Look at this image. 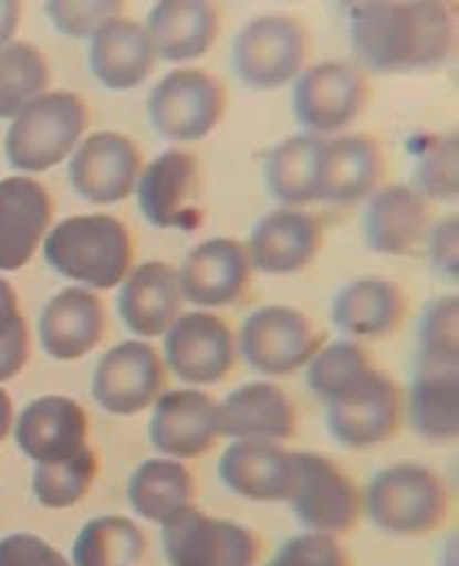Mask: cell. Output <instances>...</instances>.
<instances>
[{"mask_svg": "<svg viewBox=\"0 0 459 566\" xmlns=\"http://www.w3.org/2000/svg\"><path fill=\"white\" fill-rule=\"evenodd\" d=\"M127 503L147 523L166 525L197 503V481L182 462L147 459L127 481Z\"/></svg>", "mask_w": 459, "mask_h": 566, "instance_id": "1f68e13d", "label": "cell"}, {"mask_svg": "<svg viewBox=\"0 0 459 566\" xmlns=\"http://www.w3.org/2000/svg\"><path fill=\"white\" fill-rule=\"evenodd\" d=\"M164 357L147 340H127L97 359L92 396L100 409L116 418L147 412L164 396Z\"/></svg>", "mask_w": 459, "mask_h": 566, "instance_id": "4fadbf2b", "label": "cell"}, {"mask_svg": "<svg viewBox=\"0 0 459 566\" xmlns=\"http://www.w3.org/2000/svg\"><path fill=\"white\" fill-rule=\"evenodd\" d=\"M265 566H352V558L335 536L302 531V534L282 542L280 551L269 558Z\"/></svg>", "mask_w": 459, "mask_h": 566, "instance_id": "ab89813d", "label": "cell"}, {"mask_svg": "<svg viewBox=\"0 0 459 566\" xmlns=\"http://www.w3.org/2000/svg\"><path fill=\"white\" fill-rule=\"evenodd\" d=\"M409 186L431 205L459 199V136L453 130L429 133L415 142L413 182Z\"/></svg>", "mask_w": 459, "mask_h": 566, "instance_id": "d590c367", "label": "cell"}, {"mask_svg": "<svg viewBox=\"0 0 459 566\" xmlns=\"http://www.w3.org/2000/svg\"><path fill=\"white\" fill-rule=\"evenodd\" d=\"M50 64L31 42L11 39L0 48V119H14L28 103L50 92Z\"/></svg>", "mask_w": 459, "mask_h": 566, "instance_id": "e575fe53", "label": "cell"}, {"mask_svg": "<svg viewBox=\"0 0 459 566\" xmlns=\"http://www.w3.org/2000/svg\"><path fill=\"white\" fill-rule=\"evenodd\" d=\"M326 138L299 133L265 155L263 180L280 208H307L321 197V158Z\"/></svg>", "mask_w": 459, "mask_h": 566, "instance_id": "4dcf8cb0", "label": "cell"}, {"mask_svg": "<svg viewBox=\"0 0 459 566\" xmlns=\"http://www.w3.org/2000/svg\"><path fill=\"white\" fill-rule=\"evenodd\" d=\"M407 310V296L396 282L359 276L343 285L332 298V324L343 340H382L401 329Z\"/></svg>", "mask_w": 459, "mask_h": 566, "instance_id": "d4e9b609", "label": "cell"}, {"mask_svg": "<svg viewBox=\"0 0 459 566\" xmlns=\"http://www.w3.org/2000/svg\"><path fill=\"white\" fill-rule=\"evenodd\" d=\"M22 22V0H0V48L17 36Z\"/></svg>", "mask_w": 459, "mask_h": 566, "instance_id": "f6af8a7d", "label": "cell"}, {"mask_svg": "<svg viewBox=\"0 0 459 566\" xmlns=\"http://www.w3.org/2000/svg\"><path fill=\"white\" fill-rule=\"evenodd\" d=\"M348 44L363 72H437L457 44V6L453 0H376L348 14Z\"/></svg>", "mask_w": 459, "mask_h": 566, "instance_id": "6da1fadb", "label": "cell"}, {"mask_svg": "<svg viewBox=\"0 0 459 566\" xmlns=\"http://www.w3.org/2000/svg\"><path fill=\"white\" fill-rule=\"evenodd\" d=\"M219 481L243 501L288 503L293 484V451L280 442H230L219 459Z\"/></svg>", "mask_w": 459, "mask_h": 566, "instance_id": "4316f807", "label": "cell"}, {"mask_svg": "<svg viewBox=\"0 0 459 566\" xmlns=\"http://www.w3.org/2000/svg\"><path fill=\"white\" fill-rule=\"evenodd\" d=\"M182 298L197 310L230 307L241 302L252 282L247 247L236 238H208L186 254L177 269Z\"/></svg>", "mask_w": 459, "mask_h": 566, "instance_id": "2e32d148", "label": "cell"}, {"mask_svg": "<svg viewBox=\"0 0 459 566\" xmlns=\"http://www.w3.org/2000/svg\"><path fill=\"white\" fill-rule=\"evenodd\" d=\"M227 92L221 81L194 66L166 72L147 97V119L169 144L202 142L225 119Z\"/></svg>", "mask_w": 459, "mask_h": 566, "instance_id": "8992f818", "label": "cell"}, {"mask_svg": "<svg viewBox=\"0 0 459 566\" xmlns=\"http://www.w3.org/2000/svg\"><path fill=\"white\" fill-rule=\"evenodd\" d=\"M88 130V105L75 92H44L11 119L6 160L17 175H42L75 153Z\"/></svg>", "mask_w": 459, "mask_h": 566, "instance_id": "277c9868", "label": "cell"}, {"mask_svg": "<svg viewBox=\"0 0 459 566\" xmlns=\"http://www.w3.org/2000/svg\"><path fill=\"white\" fill-rule=\"evenodd\" d=\"M169 566H258L260 536L232 520L210 517L197 506L160 525Z\"/></svg>", "mask_w": 459, "mask_h": 566, "instance_id": "30bf717a", "label": "cell"}, {"mask_svg": "<svg viewBox=\"0 0 459 566\" xmlns=\"http://www.w3.org/2000/svg\"><path fill=\"white\" fill-rule=\"evenodd\" d=\"M22 324H25V318L20 313V298H17L14 287L0 276V340H6Z\"/></svg>", "mask_w": 459, "mask_h": 566, "instance_id": "ee69618b", "label": "cell"}, {"mask_svg": "<svg viewBox=\"0 0 459 566\" xmlns=\"http://www.w3.org/2000/svg\"><path fill=\"white\" fill-rule=\"evenodd\" d=\"M404 420L435 446L459 440V365H415L404 396Z\"/></svg>", "mask_w": 459, "mask_h": 566, "instance_id": "f546056e", "label": "cell"}, {"mask_svg": "<svg viewBox=\"0 0 459 566\" xmlns=\"http://www.w3.org/2000/svg\"><path fill=\"white\" fill-rule=\"evenodd\" d=\"M136 202L155 230H194L202 219V166L186 149H166L149 160L136 182Z\"/></svg>", "mask_w": 459, "mask_h": 566, "instance_id": "8fae6325", "label": "cell"}, {"mask_svg": "<svg viewBox=\"0 0 459 566\" xmlns=\"http://www.w3.org/2000/svg\"><path fill=\"white\" fill-rule=\"evenodd\" d=\"M164 365L188 387L219 385L238 365L236 332L208 310L182 313L164 335Z\"/></svg>", "mask_w": 459, "mask_h": 566, "instance_id": "7c38bea8", "label": "cell"}, {"mask_svg": "<svg viewBox=\"0 0 459 566\" xmlns=\"http://www.w3.org/2000/svg\"><path fill=\"white\" fill-rule=\"evenodd\" d=\"M182 304L186 298H182L177 269H171L164 260L133 265V271L119 285V296H116L122 324L138 340L164 337L182 315Z\"/></svg>", "mask_w": 459, "mask_h": 566, "instance_id": "603a6c76", "label": "cell"}, {"mask_svg": "<svg viewBox=\"0 0 459 566\" xmlns=\"http://www.w3.org/2000/svg\"><path fill=\"white\" fill-rule=\"evenodd\" d=\"M238 357L269 379H285L310 365L324 346V335L302 310L285 304H265L247 315L238 332Z\"/></svg>", "mask_w": 459, "mask_h": 566, "instance_id": "ba28073f", "label": "cell"}, {"mask_svg": "<svg viewBox=\"0 0 459 566\" xmlns=\"http://www.w3.org/2000/svg\"><path fill=\"white\" fill-rule=\"evenodd\" d=\"M108 313L88 287L72 285L55 293L39 315V346L50 359L75 363L105 340Z\"/></svg>", "mask_w": 459, "mask_h": 566, "instance_id": "44dd1931", "label": "cell"}, {"mask_svg": "<svg viewBox=\"0 0 459 566\" xmlns=\"http://www.w3.org/2000/svg\"><path fill=\"white\" fill-rule=\"evenodd\" d=\"M426 254H429V263L435 274H440L442 280L457 282L459 276V219L457 216H442L440 221H435L431 227V235L426 241Z\"/></svg>", "mask_w": 459, "mask_h": 566, "instance_id": "b9f144b4", "label": "cell"}, {"mask_svg": "<svg viewBox=\"0 0 459 566\" xmlns=\"http://www.w3.org/2000/svg\"><path fill=\"white\" fill-rule=\"evenodd\" d=\"M28 354H31V337H28V326L22 324L6 340H0V385L20 376L28 363Z\"/></svg>", "mask_w": 459, "mask_h": 566, "instance_id": "7bdbcfd3", "label": "cell"}, {"mask_svg": "<svg viewBox=\"0 0 459 566\" xmlns=\"http://www.w3.org/2000/svg\"><path fill=\"white\" fill-rule=\"evenodd\" d=\"M304 370H307L310 390L324 407L348 401L379 374L363 343L354 340L324 343Z\"/></svg>", "mask_w": 459, "mask_h": 566, "instance_id": "d6a6232c", "label": "cell"}, {"mask_svg": "<svg viewBox=\"0 0 459 566\" xmlns=\"http://www.w3.org/2000/svg\"><path fill=\"white\" fill-rule=\"evenodd\" d=\"M307 55L310 36L296 17L260 14L236 33L230 64L241 86L252 92H274L296 81Z\"/></svg>", "mask_w": 459, "mask_h": 566, "instance_id": "5b68a950", "label": "cell"}, {"mask_svg": "<svg viewBox=\"0 0 459 566\" xmlns=\"http://www.w3.org/2000/svg\"><path fill=\"white\" fill-rule=\"evenodd\" d=\"M155 55L144 22L131 17H116L88 39V72L108 92H131L144 86L153 75Z\"/></svg>", "mask_w": 459, "mask_h": 566, "instance_id": "cb8c5ba5", "label": "cell"}, {"mask_svg": "<svg viewBox=\"0 0 459 566\" xmlns=\"http://www.w3.org/2000/svg\"><path fill=\"white\" fill-rule=\"evenodd\" d=\"M125 0H44V17L66 39H92L97 28L122 17Z\"/></svg>", "mask_w": 459, "mask_h": 566, "instance_id": "f35d334b", "label": "cell"}, {"mask_svg": "<svg viewBox=\"0 0 459 566\" xmlns=\"http://www.w3.org/2000/svg\"><path fill=\"white\" fill-rule=\"evenodd\" d=\"M337 6H341L343 11H346V14H352L354 9H363V6H368V3H376V0H335Z\"/></svg>", "mask_w": 459, "mask_h": 566, "instance_id": "7dc6e473", "label": "cell"}, {"mask_svg": "<svg viewBox=\"0 0 459 566\" xmlns=\"http://www.w3.org/2000/svg\"><path fill=\"white\" fill-rule=\"evenodd\" d=\"M371 86L365 72L348 61H321L304 66L293 81V119L310 136H341L365 114Z\"/></svg>", "mask_w": 459, "mask_h": 566, "instance_id": "52a82bcc", "label": "cell"}, {"mask_svg": "<svg viewBox=\"0 0 459 566\" xmlns=\"http://www.w3.org/2000/svg\"><path fill=\"white\" fill-rule=\"evenodd\" d=\"M147 536L133 520L108 514L94 517L72 542V566H142Z\"/></svg>", "mask_w": 459, "mask_h": 566, "instance_id": "836d02e7", "label": "cell"}, {"mask_svg": "<svg viewBox=\"0 0 459 566\" xmlns=\"http://www.w3.org/2000/svg\"><path fill=\"white\" fill-rule=\"evenodd\" d=\"M415 365H459V298L437 296L418 321Z\"/></svg>", "mask_w": 459, "mask_h": 566, "instance_id": "74e56055", "label": "cell"}, {"mask_svg": "<svg viewBox=\"0 0 459 566\" xmlns=\"http://www.w3.org/2000/svg\"><path fill=\"white\" fill-rule=\"evenodd\" d=\"M252 271L285 276L315 263L324 247V221L304 208H277L254 221L247 238Z\"/></svg>", "mask_w": 459, "mask_h": 566, "instance_id": "e0dca14e", "label": "cell"}, {"mask_svg": "<svg viewBox=\"0 0 459 566\" xmlns=\"http://www.w3.org/2000/svg\"><path fill=\"white\" fill-rule=\"evenodd\" d=\"M401 426L404 392L382 370L363 392L335 407H326V431L337 446L352 451H365L396 440Z\"/></svg>", "mask_w": 459, "mask_h": 566, "instance_id": "d6986e66", "label": "cell"}, {"mask_svg": "<svg viewBox=\"0 0 459 566\" xmlns=\"http://www.w3.org/2000/svg\"><path fill=\"white\" fill-rule=\"evenodd\" d=\"M288 503L307 534L343 536L363 517V492L332 459L321 453H293V484Z\"/></svg>", "mask_w": 459, "mask_h": 566, "instance_id": "9c48e42d", "label": "cell"}, {"mask_svg": "<svg viewBox=\"0 0 459 566\" xmlns=\"http://www.w3.org/2000/svg\"><path fill=\"white\" fill-rule=\"evenodd\" d=\"M219 434L249 442H285L296 434V407L282 387L252 381L219 403Z\"/></svg>", "mask_w": 459, "mask_h": 566, "instance_id": "83f0119b", "label": "cell"}, {"mask_svg": "<svg viewBox=\"0 0 459 566\" xmlns=\"http://www.w3.org/2000/svg\"><path fill=\"white\" fill-rule=\"evenodd\" d=\"M451 497L446 481L418 462L382 468L363 492V514L379 534L415 539L429 536L448 520Z\"/></svg>", "mask_w": 459, "mask_h": 566, "instance_id": "3957f363", "label": "cell"}, {"mask_svg": "<svg viewBox=\"0 0 459 566\" xmlns=\"http://www.w3.org/2000/svg\"><path fill=\"white\" fill-rule=\"evenodd\" d=\"M44 263L64 280L88 291H111L136 263V243L122 219L88 213L61 219L42 243Z\"/></svg>", "mask_w": 459, "mask_h": 566, "instance_id": "7a4b0ae2", "label": "cell"}, {"mask_svg": "<svg viewBox=\"0 0 459 566\" xmlns=\"http://www.w3.org/2000/svg\"><path fill=\"white\" fill-rule=\"evenodd\" d=\"M11 429H14V407H11L9 392L0 387V442L9 437Z\"/></svg>", "mask_w": 459, "mask_h": 566, "instance_id": "bcb514c9", "label": "cell"}, {"mask_svg": "<svg viewBox=\"0 0 459 566\" xmlns=\"http://www.w3.org/2000/svg\"><path fill=\"white\" fill-rule=\"evenodd\" d=\"M155 451L175 462L205 457L219 440V403L197 387L171 390L155 401L147 429Z\"/></svg>", "mask_w": 459, "mask_h": 566, "instance_id": "ac0fdd59", "label": "cell"}, {"mask_svg": "<svg viewBox=\"0 0 459 566\" xmlns=\"http://www.w3.org/2000/svg\"><path fill=\"white\" fill-rule=\"evenodd\" d=\"M385 177V153L379 142L363 133H341L326 138L321 158L319 202L357 205L379 188Z\"/></svg>", "mask_w": 459, "mask_h": 566, "instance_id": "f1b7e54d", "label": "cell"}, {"mask_svg": "<svg viewBox=\"0 0 459 566\" xmlns=\"http://www.w3.org/2000/svg\"><path fill=\"white\" fill-rule=\"evenodd\" d=\"M144 158L133 138L114 130L83 136L70 155L72 191L88 205H119L136 193Z\"/></svg>", "mask_w": 459, "mask_h": 566, "instance_id": "5bb4252c", "label": "cell"}, {"mask_svg": "<svg viewBox=\"0 0 459 566\" xmlns=\"http://www.w3.org/2000/svg\"><path fill=\"white\" fill-rule=\"evenodd\" d=\"M288 3H296V0H288Z\"/></svg>", "mask_w": 459, "mask_h": 566, "instance_id": "c3c4849f", "label": "cell"}, {"mask_svg": "<svg viewBox=\"0 0 459 566\" xmlns=\"http://www.w3.org/2000/svg\"><path fill=\"white\" fill-rule=\"evenodd\" d=\"M14 442L33 464H59L88 448V415L72 398L42 396L14 423Z\"/></svg>", "mask_w": 459, "mask_h": 566, "instance_id": "ffe728a7", "label": "cell"}, {"mask_svg": "<svg viewBox=\"0 0 459 566\" xmlns=\"http://www.w3.org/2000/svg\"><path fill=\"white\" fill-rule=\"evenodd\" d=\"M435 227V208L407 182L379 186L363 210V241L385 258H413L426 252Z\"/></svg>", "mask_w": 459, "mask_h": 566, "instance_id": "9a60e30c", "label": "cell"}, {"mask_svg": "<svg viewBox=\"0 0 459 566\" xmlns=\"http://www.w3.org/2000/svg\"><path fill=\"white\" fill-rule=\"evenodd\" d=\"M0 566H72V562L42 536L9 534L0 539Z\"/></svg>", "mask_w": 459, "mask_h": 566, "instance_id": "60d3db41", "label": "cell"}, {"mask_svg": "<svg viewBox=\"0 0 459 566\" xmlns=\"http://www.w3.org/2000/svg\"><path fill=\"white\" fill-rule=\"evenodd\" d=\"M97 457L92 448L59 464H33L31 492L44 509H72L88 495L97 479Z\"/></svg>", "mask_w": 459, "mask_h": 566, "instance_id": "8d00e7d4", "label": "cell"}, {"mask_svg": "<svg viewBox=\"0 0 459 566\" xmlns=\"http://www.w3.org/2000/svg\"><path fill=\"white\" fill-rule=\"evenodd\" d=\"M53 221V199L39 180L14 175L0 180V271L25 269Z\"/></svg>", "mask_w": 459, "mask_h": 566, "instance_id": "7402d4cb", "label": "cell"}, {"mask_svg": "<svg viewBox=\"0 0 459 566\" xmlns=\"http://www.w3.org/2000/svg\"><path fill=\"white\" fill-rule=\"evenodd\" d=\"M158 61L188 64L210 53L221 31L213 0H155L144 22Z\"/></svg>", "mask_w": 459, "mask_h": 566, "instance_id": "484cf974", "label": "cell"}]
</instances>
